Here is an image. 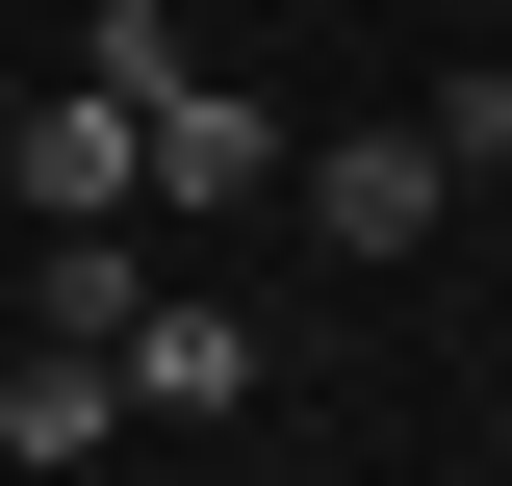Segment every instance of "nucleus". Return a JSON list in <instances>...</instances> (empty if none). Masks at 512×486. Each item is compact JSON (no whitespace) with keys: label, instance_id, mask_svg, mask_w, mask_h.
<instances>
[{"label":"nucleus","instance_id":"7ed1b4c3","mask_svg":"<svg viewBox=\"0 0 512 486\" xmlns=\"http://www.w3.org/2000/svg\"><path fill=\"white\" fill-rule=\"evenodd\" d=\"M103 435H128V359H77V333H26V359H0V461H103Z\"/></svg>","mask_w":512,"mask_h":486},{"label":"nucleus","instance_id":"f03ea898","mask_svg":"<svg viewBox=\"0 0 512 486\" xmlns=\"http://www.w3.org/2000/svg\"><path fill=\"white\" fill-rule=\"evenodd\" d=\"M436 180H461L436 128H333V154H308V231H333V256H410V231H436Z\"/></svg>","mask_w":512,"mask_h":486},{"label":"nucleus","instance_id":"423d86ee","mask_svg":"<svg viewBox=\"0 0 512 486\" xmlns=\"http://www.w3.org/2000/svg\"><path fill=\"white\" fill-rule=\"evenodd\" d=\"M128 307H154V256H128V205H103V231H52V307H26V333H77V359H128Z\"/></svg>","mask_w":512,"mask_h":486},{"label":"nucleus","instance_id":"f257e3e1","mask_svg":"<svg viewBox=\"0 0 512 486\" xmlns=\"http://www.w3.org/2000/svg\"><path fill=\"white\" fill-rule=\"evenodd\" d=\"M282 180V128L231 103V77H180V103H128V205H256Z\"/></svg>","mask_w":512,"mask_h":486},{"label":"nucleus","instance_id":"39448f33","mask_svg":"<svg viewBox=\"0 0 512 486\" xmlns=\"http://www.w3.org/2000/svg\"><path fill=\"white\" fill-rule=\"evenodd\" d=\"M26 205H52V231H103V205H128V103H103V77L26 103Z\"/></svg>","mask_w":512,"mask_h":486},{"label":"nucleus","instance_id":"20e7f679","mask_svg":"<svg viewBox=\"0 0 512 486\" xmlns=\"http://www.w3.org/2000/svg\"><path fill=\"white\" fill-rule=\"evenodd\" d=\"M128 410H256V333L231 307H128Z\"/></svg>","mask_w":512,"mask_h":486}]
</instances>
